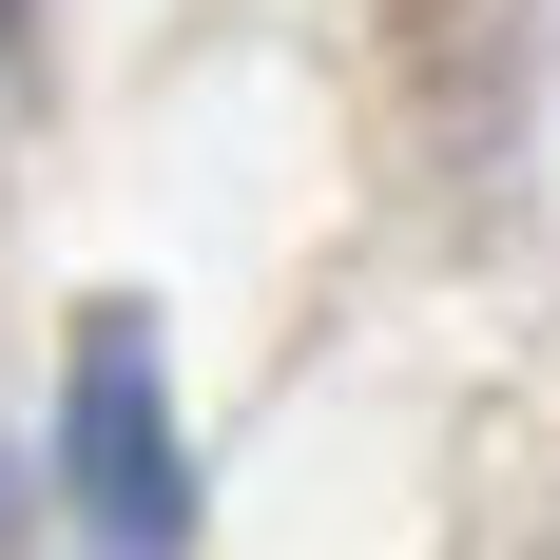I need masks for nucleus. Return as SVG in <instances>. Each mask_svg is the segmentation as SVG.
I'll list each match as a JSON object with an SVG mask.
<instances>
[{
	"label": "nucleus",
	"mask_w": 560,
	"mask_h": 560,
	"mask_svg": "<svg viewBox=\"0 0 560 560\" xmlns=\"http://www.w3.org/2000/svg\"><path fill=\"white\" fill-rule=\"evenodd\" d=\"M58 483H78V522H97V560H174V522H194V464H174V406H155V329H136V310H97V329H78Z\"/></svg>",
	"instance_id": "nucleus-1"
},
{
	"label": "nucleus",
	"mask_w": 560,
	"mask_h": 560,
	"mask_svg": "<svg viewBox=\"0 0 560 560\" xmlns=\"http://www.w3.org/2000/svg\"><path fill=\"white\" fill-rule=\"evenodd\" d=\"M0 560H20V445H0Z\"/></svg>",
	"instance_id": "nucleus-2"
},
{
	"label": "nucleus",
	"mask_w": 560,
	"mask_h": 560,
	"mask_svg": "<svg viewBox=\"0 0 560 560\" xmlns=\"http://www.w3.org/2000/svg\"><path fill=\"white\" fill-rule=\"evenodd\" d=\"M0 20H20V0H0Z\"/></svg>",
	"instance_id": "nucleus-3"
}]
</instances>
